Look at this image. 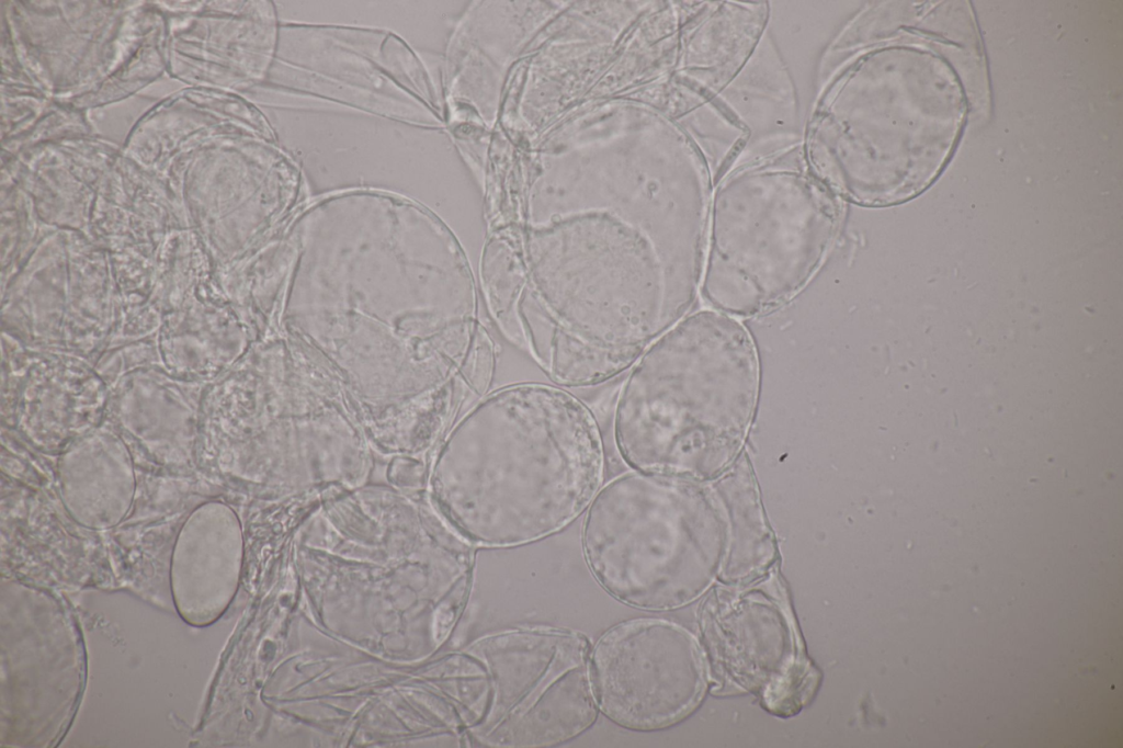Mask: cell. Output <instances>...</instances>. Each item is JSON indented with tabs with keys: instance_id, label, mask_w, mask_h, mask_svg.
<instances>
[{
	"instance_id": "obj_9",
	"label": "cell",
	"mask_w": 1123,
	"mask_h": 748,
	"mask_svg": "<svg viewBox=\"0 0 1123 748\" xmlns=\"http://www.w3.org/2000/svg\"><path fill=\"white\" fill-rule=\"evenodd\" d=\"M58 473L65 507L81 525L107 529L128 511L133 465L115 435L100 431L78 438L60 457Z\"/></svg>"
},
{
	"instance_id": "obj_3",
	"label": "cell",
	"mask_w": 1123,
	"mask_h": 748,
	"mask_svg": "<svg viewBox=\"0 0 1123 748\" xmlns=\"http://www.w3.org/2000/svg\"><path fill=\"white\" fill-rule=\"evenodd\" d=\"M964 115L963 90L946 61L914 47L880 48L846 69L824 98L808 161L838 197L897 204L937 179Z\"/></svg>"
},
{
	"instance_id": "obj_1",
	"label": "cell",
	"mask_w": 1123,
	"mask_h": 748,
	"mask_svg": "<svg viewBox=\"0 0 1123 748\" xmlns=\"http://www.w3.org/2000/svg\"><path fill=\"white\" fill-rule=\"evenodd\" d=\"M604 447L590 409L540 383L502 387L460 422L441 457L440 494L474 544L513 547L559 532L602 485Z\"/></svg>"
},
{
	"instance_id": "obj_7",
	"label": "cell",
	"mask_w": 1123,
	"mask_h": 748,
	"mask_svg": "<svg viewBox=\"0 0 1123 748\" xmlns=\"http://www.w3.org/2000/svg\"><path fill=\"white\" fill-rule=\"evenodd\" d=\"M589 673L598 710L635 732L668 727L702 699L705 677L695 639L659 619L609 628L590 649Z\"/></svg>"
},
{
	"instance_id": "obj_10",
	"label": "cell",
	"mask_w": 1123,
	"mask_h": 748,
	"mask_svg": "<svg viewBox=\"0 0 1123 748\" xmlns=\"http://www.w3.org/2000/svg\"><path fill=\"white\" fill-rule=\"evenodd\" d=\"M707 485L725 531V548L718 577L730 583L752 581L772 566L776 551L747 456L740 454Z\"/></svg>"
},
{
	"instance_id": "obj_4",
	"label": "cell",
	"mask_w": 1123,
	"mask_h": 748,
	"mask_svg": "<svg viewBox=\"0 0 1123 748\" xmlns=\"http://www.w3.org/2000/svg\"><path fill=\"white\" fill-rule=\"evenodd\" d=\"M768 160L728 174L712 195L700 294L735 318L796 296L824 263L842 215L812 171Z\"/></svg>"
},
{
	"instance_id": "obj_2",
	"label": "cell",
	"mask_w": 1123,
	"mask_h": 748,
	"mask_svg": "<svg viewBox=\"0 0 1123 748\" xmlns=\"http://www.w3.org/2000/svg\"><path fill=\"white\" fill-rule=\"evenodd\" d=\"M760 366L744 324L708 308L688 314L632 365L613 435L633 471L708 483L741 454Z\"/></svg>"
},
{
	"instance_id": "obj_8",
	"label": "cell",
	"mask_w": 1123,
	"mask_h": 748,
	"mask_svg": "<svg viewBox=\"0 0 1123 748\" xmlns=\"http://www.w3.org/2000/svg\"><path fill=\"white\" fill-rule=\"evenodd\" d=\"M705 610V641L716 672L738 689L762 692L768 709L786 715L805 699L812 669L804 661L785 603L764 583L718 592ZM812 687V685H810Z\"/></svg>"
},
{
	"instance_id": "obj_5",
	"label": "cell",
	"mask_w": 1123,
	"mask_h": 748,
	"mask_svg": "<svg viewBox=\"0 0 1123 748\" xmlns=\"http://www.w3.org/2000/svg\"><path fill=\"white\" fill-rule=\"evenodd\" d=\"M586 510V564L621 603L673 610L719 574L725 531L707 483L632 469L600 487Z\"/></svg>"
},
{
	"instance_id": "obj_6",
	"label": "cell",
	"mask_w": 1123,
	"mask_h": 748,
	"mask_svg": "<svg viewBox=\"0 0 1123 748\" xmlns=\"http://www.w3.org/2000/svg\"><path fill=\"white\" fill-rule=\"evenodd\" d=\"M590 646L578 633L520 627L485 636L465 654L470 735L484 747H552L597 719Z\"/></svg>"
},
{
	"instance_id": "obj_11",
	"label": "cell",
	"mask_w": 1123,
	"mask_h": 748,
	"mask_svg": "<svg viewBox=\"0 0 1123 748\" xmlns=\"http://www.w3.org/2000/svg\"><path fill=\"white\" fill-rule=\"evenodd\" d=\"M211 505L200 507L183 525L174 545L171 587L182 619L206 625L222 610L216 590L220 552L217 534L211 526Z\"/></svg>"
}]
</instances>
